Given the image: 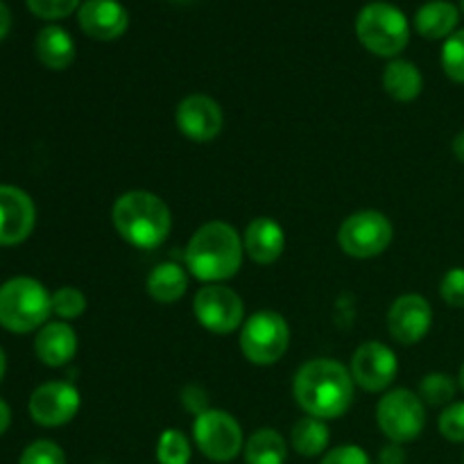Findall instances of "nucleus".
Listing matches in <instances>:
<instances>
[{"label":"nucleus","instance_id":"bb28decb","mask_svg":"<svg viewBox=\"0 0 464 464\" xmlns=\"http://www.w3.org/2000/svg\"><path fill=\"white\" fill-rule=\"evenodd\" d=\"M86 295L80 288L72 285H62L53 293V313L59 320H75V317L84 315L86 311Z\"/></svg>","mask_w":464,"mask_h":464},{"label":"nucleus","instance_id":"a878e982","mask_svg":"<svg viewBox=\"0 0 464 464\" xmlns=\"http://www.w3.org/2000/svg\"><path fill=\"white\" fill-rule=\"evenodd\" d=\"M193 447L190 440L181 430L168 429L163 430L157 442V462L159 464H190Z\"/></svg>","mask_w":464,"mask_h":464},{"label":"nucleus","instance_id":"423d86ee","mask_svg":"<svg viewBox=\"0 0 464 464\" xmlns=\"http://www.w3.org/2000/svg\"><path fill=\"white\" fill-rule=\"evenodd\" d=\"M290 347V326L276 311H258L240 329V352L252 365L279 362Z\"/></svg>","mask_w":464,"mask_h":464},{"label":"nucleus","instance_id":"cd10ccee","mask_svg":"<svg viewBox=\"0 0 464 464\" xmlns=\"http://www.w3.org/2000/svg\"><path fill=\"white\" fill-rule=\"evenodd\" d=\"M442 68L449 80L464 84V30H456L444 41Z\"/></svg>","mask_w":464,"mask_h":464},{"label":"nucleus","instance_id":"c9c22d12","mask_svg":"<svg viewBox=\"0 0 464 464\" xmlns=\"http://www.w3.org/2000/svg\"><path fill=\"white\" fill-rule=\"evenodd\" d=\"M9 27H12V12H9L7 3H5V0H0V41L7 36Z\"/></svg>","mask_w":464,"mask_h":464},{"label":"nucleus","instance_id":"a19ab883","mask_svg":"<svg viewBox=\"0 0 464 464\" xmlns=\"http://www.w3.org/2000/svg\"><path fill=\"white\" fill-rule=\"evenodd\" d=\"M177 3H190V0H177Z\"/></svg>","mask_w":464,"mask_h":464},{"label":"nucleus","instance_id":"393cba45","mask_svg":"<svg viewBox=\"0 0 464 464\" xmlns=\"http://www.w3.org/2000/svg\"><path fill=\"white\" fill-rule=\"evenodd\" d=\"M458 383L453 376L442 374V372H433L426 374L420 383V397L426 406H451L453 397H456Z\"/></svg>","mask_w":464,"mask_h":464},{"label":"nucleus","instance_id":"ea45409f","mask_svg":"<svg viewBox=\"0 0 464 464\" xmlns=\"http://www.w3.org/2000/svg\"><path fill=\"white\" fill-rule=\"evenodd\" d=\"M458 388H460L462 392H464V362H462V367H460V376H458Z\"/></svg>","mask_w":464,"mask_h":464},{"label":"nucleus","instance_id":"e433bc0d","mask_svg":"<svg viewBox=\"0 0 464 464\" xmlns=\"http://www.w3.org/2000/svg\"><path fill=\"white\" fill-rule=\"evenodd\" d=\"M9 424H12V408L7 406L5 399H0V435L7 433Z\"/></svg>","mask_w":464,"mask_h":464},{"label":"nucleus","instance_id":"aec40b11","mask_svg":"<svg viewBox=\"0 0 464 464\" xmlns=\"http://www.w3.org/2000/svg\"><path fill=\"white\" fill-rule=\"evenodd\" d=\"M460 21V9L449 0H429L415 14L417 34L429 41H447L456 32Z\"/></svg>","mask_w":464,"mask_h":464},{"label":"nucleus","instance_id":"4be33fe9","mask_svg":"<svg viewBox=\"0 0 464 464\" xmlns=\"http://www.w3.org/2000/svg\"><path fill=\"white\" fill-rule=\"evenodd\" d=\"M145 288H148V295L159 304H175L179 302L181 297L188 290V275L181 266L168 261L159 263L157 267H152V272L148 275V281H145Z\"/></svg>","mask_w":464,"mask_h":464},{"label":"nucleus","instance_id":"f257e3e1","mask_svg":"<svg viewBox=\"0 0 464 464\" xmlns=\"http://www.w3.org/2000/svg\"><path fill=\"white\" fill-rule=\"evenodd\" d=\"M356 383L352 372L334 358H313L304 362L293 379L295 401L306 415L317 420H338L352 408Z\"/></svg>","mask_w":464,"mask_h":464},{"label":"nucleus","instance_id":"f704fd0d","mask_svg":"<svg viewBox=\"0 0 464 464\" xmlns=\"http://www.w3.org/2000/svg\"><path fill=\"white\" fill-rule=\"evenodd\" d=\"M372 464H406V451H403L401 444H392L383 447L376 456V460Z\"/></svg>","mask_w":464,"mask_h":464},{"label":"nucleus","instance_id":"f03ea898","mask_svg":"<svg viewBox=\"0 0 464 464\" xmlns=\"http://www.w3.org/2000/svg\"><path fill=\"white\" fill-rule=\"evenodd\" d=\"M243 236L229 222L213 220L199 227L186 245V270L204 284H222L243 266Z\"/></svg>","mask_w":464,"mask_h":464},{"label":"nucleus","instance_id":"7c9ffc66","mask_svg":"<svg viewBox=\"0 0 464 464\" xmlns=\"http://www.w3.org/2000/svg\"><path fill=\"white\" fill-rule=\"evenodd\" d=\"M27 9L44 21H59L80 9L82 0H25Z\"/></svg>","mask_w":464,"mask_h":464},{"label":"nucleus","instance_id":"37998d69","mask_svg":"<svg viewBox=\"0 0 464 464\" xmlns=\"http://www.w3.org/2000/svg\"><path fill=\"white\" fill-rule=\"evenodd\" d=\"M462 462H464V458H462Z\"/></svg>","mask_w":464,"mask_h":464},{"label":"nucleus","instance_id":"f3484780","mask_svg":"<svg viewBox=\"0 0 464 464\" xmlns=\"http://www.w3.org/2000/svg\"><path fill=\"white\" fill-rule=\"evenodd\" d=\"M34 353L45 367H53V370L68 365L77 353L75 329L63 320L48 322L36 331Z\"/></svg>","mask_w":464,"mask_h":464},{"label":"nucleus","instance_id":"39448f33","mask_svg":"<svg viewBox=\"0 0 464 464\" xmlns=\"http://www.w3.org/2000/svg\"><path fill=\"white\" fill-rule=\"evenodd\" d=\"M356 36L372 54L397 59L411 41V23L392 3H367L356 16Z\"/></svg>","mask_w":464,"mask_h":464},{"label":"nucleus","instance_id":"412c9836","mask_svg":"<svg viewBox=\"0 0 464 464\" xmlns=\"http://www.w3.org/2000/svg\"><path fill=\"white\" fill-rule=\"evenodd\" d=\"M383 89L397 102H412L424 89L421 71L408 59H392L383 71Z\"/></svg>","mask_w":464,"mask_h":464},{"label":"nucleus","instance_id":"c85d7f7f","mask_svg":"<svg viewBox=\"0 0 464 464\" xmlns=\"http://www.w3.org/2000/svg\"><path fill=\"white\" fill-rule=\"evenodd\" d=\"M18 464H66V453L53 440H34L23 449Z\"/></svg>","mask_w":464,"mask_h":464},{"label":"nucleus","instance_id":"7ed1b4c3","mask_svg":"<svg viewBox=\"0 0 464 464\" xmlns=\"http://www.w3.org/2000/svg\"><path fill=\"white\" fill-rule=\"evenodd\" d=\"M111 220L118 236L136 249L161 247L172 229L170 208L150 190L122 193L113 204Z\"/></svg>","mask_w":464,"mask_h":464},{"label":"nucleus","instance_id":"a211bd4d","mask_svg":"<svg viewBox=\"0 0 464 464\" xmlns=\"http://www.w3.org/2000/svg\"><path fill=\"white\" fill-rule=\"evenodd\" d=\"M245 254L258 266H270L279 261L285 249V234L281 225L272 218H256L247 225L243 234Z\"/></svg>","mask_w":464,"mask_h":464},{"label":"nucleus","instance_id":"2eb2a0df","mask_svg":"<svg viewBox=\"0 0 464 464\" xmlns=\"http://www.w3.org/2000/svg\"><path fill=\"white\" fill-rule=\"evenodd\" d=\"M175 122L186 139L195 143H208L216 139L225 125L222 107L213 98L202 93L186 95L175 111Z\"/></svg>","mask_w":464,"mask_h":464},{"label":"nucleus","instance_id":"6ab92c4d","mask_svg":"<svg viewBox=\"0 0 464 464\" xmlns=\"http://www.w3.org/2000/svg\"><path fill=\"white\" fill-rule=\"evenodd\" d=\"M34 54L48 71H66L75 62V41L63 27L45 25L36 32Z\"/></svg>","mask_w":464,"mask_h":464},{"label":"nucleus","instance_id":"ddd939ff","mask_svg":"<svg viewBox=\"0 0 464 464\" xmlns=\"http://www.w3.org/2000/svg\"><path fill=\"white\" fill-rule=\"evenodd\" d=\"M433 324V308L421 295L408 293L394 299L388 311V331L394 343L411 347L421 343Z\"/></svg>","mask_w":464,"mask_h":464},{"label":"nucleus","instance_id":"c756f323","mask_svg":"<svg viewBox=\"0 0 464 464\" xmlns=\"http://www.w3.org/2000/svg\"><path fill=\"white\" fill-rule=\"evenodd\" d=\"M440 433L444 440L456 444H464V401H453L440 415Z\"/></svg>","mask_w":464,"mask_h":464},{"label":"nucleus","instance_id":"72a5a7b5","mask_svg":"<svg viewBox=\"0 0 464 464\" xmlns=\"http://www.w3.org/2000/svg\"><path fill=\"white\" fill-rule=\"evenodd\" d=\"M181 401H184V406L188 408L195 417L202 415L204 411H208L207 394H204V390L198 388V385H188V388L184 390V397H181Z\"/></svg>","mask_w":464,"mask_h":464},{"label":"nucleus","instance_id":"5701e85b","mask_svg":"<svg viewBox=\"0 0 464 464\" xmlns=\"http://www.w3.org/2000/svg\"><path fill=\"white\" fill-rule=\"evenodd\" d=\"M245 464H285L288 442L275 429H258L245 440Z\"/></svg>","mask_w":464,"mask_h":464},{"label":"nucleus","instance_id":"20e7f679","mask_svg":"<svg viewBox=\"0 0 464 464\" xmlns=\"http://www.w3.org/2000/svg\"><path fill=\"white\" fill-rule=\"evenodd\" d=\"M53 295L32 276H14L0 285V326L9 334L25 335L48 324Z\"/></svg>","mask_w":464,"mask_h":464},{"label":"nucleus","instance_id":"9d476101","mask_svg":"<svg viewBox=\"0 0 464 464\" xmlns=\"http://www.w3.org/2000/svg\"><path fill=\"white\" fill-rule=\"evenodd\" d=\"M193 313L199 324L216 335H229L245 324L243 299L225 284H207L199 288L193 299Z\"/></svg>","mask_w":464,"mask_h":464},{"label":"nucleus","instance_id":"473e14b6","mask_svg":"<svg viewBox=\"0 0 464 464\" xmlns=\"http://www.w3.org/2000/svg\"><path fill=\"white\" fill-rule=\"evenodd\" d=\"M320 464H372V458L367 456L365 449L356 444H343L324 453Z\"/></svg>","mask_w":464,"mask_h":464},{"label":"nucleus","instance_id":"0eeeda50","mask_svg":"<svg viewBox=\"0 0 464 464\" xmlns=\"http://www.w3.org/2000/svg\"><path fill=\"white\" fill-rule=\"evenodd\" d=\"M376 424L392 444L415 442L426 426V403L408 388L390 390L376 406Z\"/></svg>","mask_w":464,"mask_h":464},{"label":"nucleus","instance_id":"dca6fc26","mask_svg":"<svg viewBox=\"0 0 464 464\" xmlns=\"http://www.w3.org/2000/svg\"><path fill=\"white\" fill-rule=\"evenodd\" d=\"M77 23L89 39L116 41L130 27V14L118 0H84L77 9Z\"/></svg>","mask_w":464,"mask_h":464},{"label":"nucleus","instance_id":"58836bf2","mask_svg":"<svg viewBox=\"0 0 464 464\" xmlns=\"http://www.w3.org/2000/svg\"><path fill=\"white\" fill-rule=\"evenodd\" d=\"M5 374H7V353H5V349L0 347V383H3Z\"/></svg>","mask_w":464,"mask_h":464},{"label":"nucleus","instance_id":"1a4fd4ad","mask_svg":"<svg viewBox=\"0 0 464 464\" xmlns=\"http://www.w3.org/2000/svg\"><path fill=\"white\" fill-rule=\"evenodd\" d=\"M394 227L381 211H356L340 225L338 245L352 258L381 256L392 245Z\"/></svg>","mask_w":464,"mask_h":464},{"label":"nucleus","instance_id":"9b49d317","mask_svg":"<svg viewBox=\"0 0 464 464\" xmlns=\"http://www.w3.org/2000/svg\"><path fill=\"white\" fill-rule=\"evenodd\" d=\"M80 406L82 397L75 385L68 381H48L30 394L27 412L34 424L44 429H57L75 420Z\"/></svg>","mask_w":464,"mask_h":464},{"label":"nucleus","instance_id":"4468645a","mask_svg":"<svg viewBox=\"0 0 464 464\" xmlns=\"http://www.w3.org/2000/svg\"><path fill=\"white\" fill-rule=\"evenodd\" d=\"M36 225V207L30 195L12 184H0V245L25 243Z\"/></svg>","mask_w":464,"mask_h":464},{"label":"nucleus","instance_id":"2f4dec72","mask_svg":"<svg viewBox=\"0 0 464 464\" xmlns=\"http://www.w3.org/2000/svg\"><path fill=\"white\" fill-rule=\"evenodd\" d=\"M440 295L451 308H464V267H453L442 276Z\"/></svg>","mask_w":464,"mask_h":464},{"label":"nucleus","instance_id":"79ce46f5","mask_svg":"<svg viewBox=\"0 0 464 464\" xmlns=\"http://www.w3.org/2000/svg\"><path fill=\"white\" fill-rule=\"evenodd\" d=\"M462 14H464V0H462Z\"/></svg>","mask_w":464,"mask_h":464},{"label":"nucleus","instance_id":"6e6552de","mask_svg":"<svg viewBox=\"0 0 464 464\" xmlns=\"http://www.w3.org/2000/svg\"><path fill=\"white\" fill-rule=\"evenodd\" d=\"M193 440L204 458L220 464L231 462L245 449V435L238 420L218 408H208L195 417Z\"/></svg>","mask_w":464,"mask_h":464},{"label":"nucleus","instance_id":"f8f14e48","mask_svg":"<svg viewBox=\"0 0 464 464\" xmlns=\"http://www.w3.org/2000/svg\"><path fill=\"white\" fill-rule=\"evenodd\" d=\"M352 379L365 392H383L399 374L397 353L383 343H362L352 356Z\"/></svg>","mask_w":464,"mask_h":464},{"label":"nucleus","instance_id":"b1692460","mask_svg":"<svg viewBox=\"0 0 464 464\" xmlns=\"http://www.w3.org/2000/svg\"><path fill=\"white\" fill-rule=\"evenodd\" d=\"M329 440L331 433L326 421L311 415H304L302 420L295 421L293 430H290V444L304 458L322 456L329 447Z\"/></svg>","mask_w":464,"mask_h":464},{"label":"nucleus","instance_id":"4c0bfd02","mask_svg":"<svg viewBox=\"0 0 464 464\" xmlns=\"http://www.w3.org/2000/svg\"><path fill=\"white\" fill-rule=\"evenodd\" d=\"M453 154L460 163H464V130L453 139Z\"/></svg>","mask_w":464,"mask_h":464}]
</instances>
